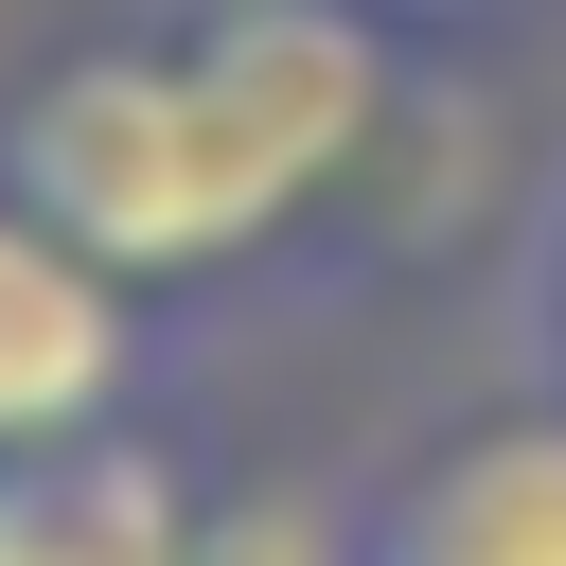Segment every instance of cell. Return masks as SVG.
Listing matches in <instances>:
<instances>
[{"label":"cell","mask_w":566,"mask_h":566,"mask_svg":"<svg viewBox=\"0 0 566 566\" xmlns=\"http://www.w3.org/2000/svg\"><path fill=\"white\" fill-rule=\"evenodd\" d=\"M0 195L53 212V230H71L88 265H124L142 301H159V283H230L248 248H283V230L318 212V195L265 159L248 88H230L195 35H106V53L35 71L18 124H0Z\"/></svg>","instance_id":"cell-1"},{"label":"cell","mask_w":566,"mask_h":566,"mask_svg":"<svg viewBox=\"0 0 566 566\" xmlns=\"http://www.w3.org/2000/svg\"><path fill=\"white\" fill-rule=\"evenodd\" d=\"M142 389V283L88 265L53 212L0 195V460H53V442H106Z\"/></svg>","instance_id":"cell-2"},{"label":"cell","mask_w":566,"mask_h":566,"mask_svg":"<svg viewBox=\"0 0 566 566\" xmlns=\"http://www.w3.org/2000/svg\"><path fill=\"white\" fill-rule=\"evenodd\" d=\"M371 566H566V389L442 424L407 478H371Z\"/></svg>","instance_id":"cell-3"},{"label":"cell","mask_w":566,"mask_h":566,"mask_svg":"<svg viewBox=\"0 0 566 566\" xmlns=\"http://www.w3.org/2000/svg\"><path fill=\"white\" fill-rule=\"evenodd\" d=\"M0 566H195V460L142 424L0 460Z\"/></svg>","instance_id":"cell-4"},{"label":"cell","mask_w":566,"mask_h":566,"mask_svg":"<svg viewBox=\"0 0 566 566\" xmlns=\"http://www.w3.org/2000/svg\"><path fill=\"white\" fill-rule=\"evenodd\" d=\"M195 566H371V495H318V478L195 495Z\"/></svg>","instance_id":"cell-5"},{"label":"cell","mask_w":566,"mask_h":566,"mask_svg":"<svg viewBox=\"0 0 566 566\" xmlns=\"http://www.w3.org/2000/svg\"><path fill=\"white\" fill-rule=\"evenodd\" d=\"M513 354H531V389H566V177H548V212L513 248Z\"/></svg>","instance_id":"cell-6"},{"label":"cell","mask_w":566,"mask_h":566,"mask_svg":"<svg viewBox=\"0 0 566 566\" xmlns=\"http://www.w3.org/2000/svg\"><path fill=\"white\" fill-rule=\"evenodd\" d=\"M354 18H495V0H354Z\"/></svg>","instance_id":"cell-7"}]
</instances>
